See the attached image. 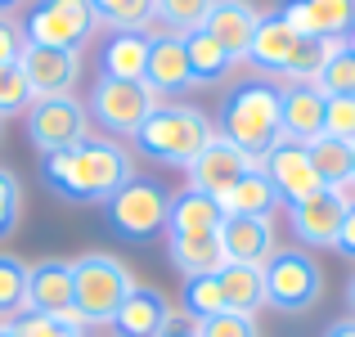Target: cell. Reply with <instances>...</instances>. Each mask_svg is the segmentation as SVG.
<instances>
[{"mask_svg": "<svg viewBox=\"0 0 355 337\" xmlns=\"http://www.w3.org/2000/svg\"><path fill=\"white\" fill-rule=\"evenodd\" d=\"M135 175V157L108 135H86L81 144L41 157V180L63 202H108Z\"/></svg>", "mask_w": 355, "mask_h": 337, "instance_id": "obj_1", "label": "cell"}, {"mask_svg": "<svg viewBox=\"0 0 355 337\" xmlns=\"http://www.w3.org/2000/svg\"><path fill=\"white\" fill-rule=\"evenodd\" d=\"M216 135L261 162L270 148L284 139V104H279V81L248 77L225 90L216 108Z\"/></svg>", "mask_w": 355, "mask_h": 337, "instance_id": "obj_2", "label": "cell"}, {"mask_svg": "<svg viewBox=\"0 0 355 337\" xmlns=\"http://www.w3.org/2000/svg\"><path fill=\"white\" fill-rule=\"evenodd\" d=\"M333 45H342V41H311V36L288 27L284 18L270 9L257 23V36H252V45H248V63L261 77L279 81V86H284V81H315Z\"/></svg>", "mask_w": 355, "mask_h": 337, "instance_id": "obj_3", "label": "cell"}, {"mask_svg": "<svg viewBox=\"0 0 355 337\" xmlns=\"http://www.w3.org/2000/svg\"><path fill=\"white\" fill-rule=\"evenodd\" d=\"M211 135H216V126H211V117L202 108L162 99V104L148 112L144 126L135 130V148L144 157H153V162H162V166L189 171V162L211 144Z\"/></svg>", "mask_w": 355, "mask_h": 337, "instance_id": "obj_4", "label": "cell"}, {"mask_svg": "<svg viewBox=\"0 0 355 337\" xmlns=\"http://www.w3.org/2000/svg\"><path fill=\"white\" fill-rule=\"evenodd\" d=\"M135 275L113 252H86L72 261V315L81 324H113L117 306L130 297Z\"/></svg>", "mask_w": 355, "mask_h": 337, "instance_id": "obj_5", "label": "cell"}, {"mask_svg": "<svg viewBox=\"0 0 355 337\" xmlns=\"http://www.w3.org/2000/svg\"><path fill=\"white\" fill-rule=\"evenodd\" d=\"M108 230L126 243H153L157 230H166L171 216V193L162 180H148V175H130L126 184L104 202Z\"/></svg>", "mask_w": 355, "mask_h": 337, "instance_id": "obj_6", "label": "cell"}, {"mask_svg": "<svg viewBox=\"0 0 355 337\" xmlns=\"http://www.w3.org/2000/svg\"><path fill=\"white\" fill-rule=\"evenodd\" d=\"M23 41L41 50H81L99 32L90 0H32L23 14Z\"/></svg>", "mask_w": 355, "mask_h": 337, "instance_id": "obj_7", "label": "cell"}, {"mask_svg": "<svg viewBox=\"0 0 355 337\" xmlns=\"http://www.w3.org/2000/svg\"><path fill=\"white\" fill-rule=\"evenodd\" d=\"M261 279H266V306L284 315L311 311L324 293V270L306 248H275V257L261 266Z\"/></svg>", "mask_w": 355, "mask_h": 337, "instance_id": "obj_8", "label": "cell"}, {"mask_svg": "<svg viewBox=\"0 0 355 337\" xmlns=\"http://www.w3.org/2000/svg\"><path fill=\"white\" fill-rule=\"evenodd\" d=\"M162 99L144 86V81H113V77H95L86 95V112H90V126L99 121L108 139H135V130L148 121Z\"/></svg>", "mask_w": 355, "mask_h": 337, "instance_id": "obj_9", "label": "cell"}, {"mask_svg": "<svg viewBox=\"0 0 355 337\" xmlns=\"http://www.w3.org/2000/svg\"><path fill=\"white\" fill-rule=\"evenodd\" d=\"M27 117V139H32L36 153H59V148H72L90 135V112L77 95H50V99H32Z\"/></svg>", "mask_w": 355, "mask_h": 337, "instance_id": "obj_10", "label": "cell"}, {"mask_svg": "<svg viewBox=\"0 0 355 337\" xmlns=\"http://www.w3.org/2000/svg\"><path fill=\"white\" fill-rule=\"evenodd\" d=\"M257 166L266 171V180L275 184V193H279V202H284V207H297V202L315 198V193L324 189L320 175H315V166H311L306 144H297V139H279V144L270 148Z\"/></svg>", "mask_w": 355, "mask_h": 337, "instance_id": "obj_11", "label": "cell"}, {"mask_svg": "<svg viewBox=\"0 0 355 337\" xmlns=\"http://www.w3.org/2000/svg\"><path fill=\"white\" fill-rule=\"evenodd\" d=\"M252 166H257V162H252L243 148H234L230 139H220V135H211V144L189 162V189L193 193H207V198L220 202L243 180V175L252 171Z\"/></svg>", "mask_w": 355, "mask_h": 337, "instance_id": "obj_12", "label": "cell"}, {"mask_svg": "<svg viewBox=\"0 0 355 337\" xmlns=\"http://www.w3.org/2000/svg\"><path fill=\"white\" fill-rule=\"evenodd\" d=\"M275 14L311 41H342L355 23V0H279Z\"/></svg>", "mask_w": 355, "mask_h": 337, "instance_id": "obj_13", "label": "cell"}, {"mask_svg": "<svg viewBox=\"0 0 355 337\" xmlns=\"http://www.w3.org/2000/svg\"><path fill=\"white\" fill-rule=\"evenodd\" d=\"M18 68H23L36 99L72 95V86L81 81V50H41V45H27Z\"/></svg>", "mask_w": 355, "mask_h": 337, "instance_id": "obj_14", "label": "cell"}, {"mask_svg": "<svg viewBox=\"0 0 355 337\" xmlns=\"http://www.w3.org/2000/svg\"><path fill=\"white\" fill-rule=\"evenodd\" d=\"M342 216H347V202H342L333 189H320L315 198L288 207V230L297 234V243H302V248H315V252H320V248H333V243H338Z\"/></svg>", "mask_w": 355, "mask_h": 337, "instance_id": "obj_15", "label": "cell"}, {"mask_svg": "<svg viewBox=\"0 0 355 337\" xmlns=\"http://www.w3.org/2000/svg\"><path fill=\"white\" fill-rule=\"evenodd\" d=\"M144 86L162 95H184L193 90L189 77V54H184V36L175 32H153L148 36V68H144Z\"/></svg>", "mask_w": 355, "mask_h": 337, "instance_id": "obj_16", "label": "cell"}, {"mask_svg": "<svg viewBox=\"0 0 355 337\" xmlns=\"http://www.w3.org/2000/svg\"><path fill=\"white\" fill-rule=\"evenodd\" d=\"M275 221L270 216H225L220 221V252L225 266H266L275 257Z\"/></svg>", "mask_w": 355, "mask_h": 337, "instance_id": "obj_17", "label": "cell"}, {"mask_svg": "<svg viewBox=\"0 0 355 337\" xmlns=\"http://www.w3.org/2000/svg\"><path fill=\"white\" fill-rule=\"evenodd\" d=\"M279 104H284V139H297V144H311V139L324 135V95L315 81H284L279 86Z\"/></svg>", "mask_w": 355, "mask_h": 337, "instance_id": "obj_18", "label": "cell"}, {"mask_svg": "<svg viewBox=\"0 0 355 337\" xmlns=\"http://www.w3.org/2000/svg\"><path fill=\"white\" fill-rule=\"evenodd\" d=\"M27 311L72 315V261L45 257L27 270Z\"/></svg>", "mask_w": 355, "mask_h": 337, "instance_id": "obj_19", "label": "cell"}, {"mask_svg": "<svg viewBox=\"0 0 355 337\" xmlns=\"http://www.w3.org/2000/svg\"><path fill=\"white\" fill-rule=\"evenodd\" d=\"M166 324H171V302H166L162 288H148V284L130 288V297L113 315L117 337H157Z\"/></svg>", "mask_w": 355, "mask_h": 337, "instance_id": "obj_20", "label": "cell"}, {"mask_svg": "<svg viewBox=\"0 0 355 337\" xmlns=\"http://www.w3.org/2000/svg\"><path fill=\"white\" fill-rule=\"evenodd\" d=\"M257 23H261V14H257L252 0H216V5L207 9V18H202V27H207L239 63L248 59V45H252V36H257Z\"/></svg>", "mask_w": 355, "mask_h": 337, "instance_id": "obj_21", "label": "cell"}, {"mask_svg": "<svg viewBox=\"0 0 355 337\" xmlns=\"http://www.w3.org/2000/svg\"><path fill=\"white\" fill-rule=\"evenodd\" d=\"M306 153H311V166L315 175H320L324 189H333L342 202H355V180H351V144L347 139H333V135H320L306 144Z\"/></svg>", "mask_w": 355, "mask_h": 337, "instance_id": "obj_22", "label": "cell"}, {"mask_svg": "<svg viewBox=\"0 0 355 337\" xmlns=\"http://www.w3.org/2000/svg\"><path fill=\"white\" fill-rule=\"evenodd\" d=\"M148 68V32H113L99 50V77L144 81Z\"/></svg>", "mask_w": 355, "mask_h": 337, "instance_id": "obj_23", "label": "cell"}, {"mask_svg": "<svg viewBox=\"0 0 355 337\" xmlns=\"http://www.w3.org/2000/svg\"><path fill=\"white\" fill-rule=\"evenodd\" d=\"M166 261H171L184 279H189V275H216V270L225 266L220 230H211V234H171V243H166Z\"/></svg>", "mask_w": 355, "mask_h": 337, "instance_id": "obj_24", "label": "cell"}, {"mask_svg": "<svg viewBox=\"0 0 355 337\" xmlns=\"http://www.w3.org/2000/svg\"><path fill=\"white\" fill-rule=\"evenodd\" d=\"M184 54H189V77H193V86H216V81H225L230 72H234V63H239L234 54H230L225 45L207 32V27L184 32Z\"/></svg>", "mask_w": 355, "mask_h": 337, "instance_id": "obj_25", "label": "cell"}, {"mask_svg": "<svg viewBox=\"0 0 355 337\" xmlns=\"http://www.w3.org/2000/svg\"><path fill=\"white\" fill-rule=\"evenodd\" d=\"M275 207H279V193H275V184L266 180L261 166H252L234 189L220 198V211H225V216H275Z\"/></svg>", "mask_w": 355, "mask_h": 337, "instance_id": "obj_26", "label": "cell"}, {"mask_svg": "<svg viewBox=\"0 0 355 337\" xmlns=\"http://www.w3.org/2000/svg\"><path fill=\"white\" fill-rule=\"evenodd\" d=\"M220 297H225V311L239 315H257L266 306V279H261V266H220Z\"/></svg>", "mask_w": 355, "mask_h": 337, "instance_id": "obj_27", "label": "cell"}, {"mask_svg": "<svg viewBox=\"0 0 355 337\" xmlns=\"http://www.w3.org/2000/svg\"><path fill=\"white\" fill-rule=\"evenodd\" d=\"M220 221H225V211H220L216 198L184 189V193H175V198H171L166 230H171V234H211V230H220Z\"/></svg>", "mask_w": 355, "mask_h": 337, "instance_id": "obj_28", "label": "cell"}, {"mask_svg": "<svg viewBox=\"0 0 355 337\" xmlns=\"http://www.w3.org/2000/svg\"><path fill=\"white\" fill-rule=\"evenodd\" d=\"M99 23H108L113 32H148L157 23L153 0H90Z\"/></svg>", "mask_w": 355, "mask_h": 337, "instance_id": "obj_29", "label": "cell"}, {"mask_svg": "<svg viewBox=\"0 0 355 337\" xmlns=\"http://www.w3.org/2000/svg\"><path fill=\"white\" fill-rule=\"evenodd\" d=\"M27 270H32L27 261L0 252V324L18 320L27 311Z\"/></svg>", "mask_w": 355, "mask_h": 337, "instance_id": "obj_30", "label": "cell"}, {"mask_svg": "<svg viewBox=\"0 0 355 337\" xmlns=\"http://www.w3.org/2000/svg\"><path fill=\"white\" fill-rule=\"evenodd\" d=\"M180 302H184V320H211V315L225 311V297H220V279L216 275H189L180 288Z\"/></svg>", "mask_w": 355, "mask_h": 337, "instance_id": "obj_31", "label": "cell"}, {"mask_svg": "<svg viewBox=\"0 0 355 337\" xmlns=\"http://www.w3.org/2000/svg\"><path fill=\"white\" fill-rule=\"evenodd\" d=\"M14 337H90V329L77 320V315H36L23 311L18 320H9Z\"/></svg>", "mask_w": 355, "mask_h": 337, "instance_id": "obj_32", "label": "cell"}, {"mask_svg": "<svg viewBox=\"0 0 355 337\" xmlns=\"http://www.w3.org/2000/svg\"><path fill=\"white\" fill-rule=\"evenodd\" d=\"M216 5V0H153V14L157 23H162V32H193V27H202V18H207V9Z\"/></svg>", "mask_w": 355, "mask_h": 337, "instance_id": "obj_33", "label": "cell"}, {"mask_svg": "<svg viewBox=\"0 0 355 337\" xmlns=\"http://www.w3.org/2000/svg\"><path fill=\"white\" fill-rule=\"evenodd\" d=\"M315 86H320L324 95H355V54L347 50V45H333L329 50V59H324Z\"/></svg>", "mask_w": 355, "mask_h": 337, "instance_id": "obj_34", "label": "cell"}, {"mask_svg": "<svg viewBox=\"0 0 355 337\" xmlns=\"http://www.w3.org/2000/svg\"><path fill=\"white\" fill-rule=\"evenodd\" d=\"M32 86H27L23 68L18 63H5L0 68V117H23L27 108H32Z\"/></svg>", "mask_w": 355, "mask_h": 337, "instance_id": "obj_35", "label": "cell"}, {"mask_svg": "<svg viewBox=\"0 0 355 337\" xmlns=\"http://www.w3.org/2000/svg\"><path fill=\"white\" fill-rule=\"evenodd\" d=\"M18 221H23V184L9 166H0V243L14 239Z\"/></svg>", "mask_w": 355, "mask_h": 337, "instance_id": "obj_36", "label": "cell"}, {"mask_svg": "<svg viewBox=\"0 0 355 337\" xmlns=\"http://www.w3.org/2000/svg\"><path fill=\"white\" fill-rule=\"evenodd\" d=\"M193 329H198V337H261L257 315H239V311H220L211 320H198Z\"/></svg>", "mask_w": 355, "mask_h": 337, "instance_id": "obj_37", "label": "cell"}, {"mask_svg": "<svg viewBox=\"0 0 355 337\" xmlns=\"http://www.w3.org/2000/svg\"><path fill=\"white\" fill-rule=\"evenodd\" d=\"M324 135L333 139H355V95H329L324 104Z\"/></svg>", "mask_w": 355, "mask_h": 337, "instance_id": "obj_38", "label": "cell"}, {"mask_svg": "<svg viewBox=\"0 0 355 337\" xmlns=\"http://www.w3.org/2000/svg\"><path fill=\"white\" fill-rule=\"evenodd\" d=\"M23 50H27L23 27H18L14 18L0 14V68H5V63H18V59H23Z\"/></svg>", "mask_w": 355, "mask_h": 337, "instance_id": "obj_39", "label": "cell"}, {"mask_svg": "<svg viewBox=\"0 0 355 337\" xmlns=\"http://www.w3.org/2000/svg\"><path fill=\"white\" fill-rule=\"evenodd\" d=\"M333 252H338L342 261H351V266H355V202L347 207V216H342V230H338V243H333Z\"/></svg>", "mask_w": 355, "mask_h": 337, "instance_id": "obj_40", "label": "cell"}, {"mask_svg": "<svg viewBox=\"0 0 355 337\" xmlns=\"http://www.w3.org/2000/svg\"><path fill=\"white\" fill-rule=\"evenodd\" d=\"M157 337H198V329H193V320H184V315H171V324Z\"/></svg>", "mask_w": 355, "mask_h": 337, "instance_id": "obj_41", "label": "cell"}, {"mask_svg": "<svg viewBox=\"0 0 355 337\" xmlns=\"http://www.w3.org/2000/svg\"><path fill=\"white\" fill-rule=\"evenodd\" d=\"M324 337H355V315H342V320H333Z\"/></svg>", "mask_w": 355, "mask_h": 337, "instance_id": "obj_42", "label": "cell"}, {"mask_svg": "<svg viewBox=\"0 0 355 337\" xmlns=\"http://www.w3.org/2000/svg\"><path fill=\"white\" fill-rule=\"evenodd\" d=\"M23 5H27V0H0V14L9 18V14H14V9H23Z\"/></svg>", "mask_w": 355, "mask_h": 337, "instance_id": "obj_43", "label": "cell"}, {"mask_svg": "<svg viewBox=\"0 0 355 337\" xmlns=\"http://www.w3.org/2000/svg\"><path fill=\"white\" fill-rule=\"evenodd\" d=\"M347 306H351V315H355V275H351V284H347Z\"/></svg>", "mask_w": 355, "mask_h": 337, "instance_id": "obj_44", "label": "cell"}, {"mask_svg": "<svg viewBox=\"0 0 355 337\" xmlns=\"http://www.w3.org/2000/svg\"><path fill=\"white\" fill-rule=\"evenodd\" d=\"M342 45H347V50L355 54V23H351V32H347V36H342Z\"/></svg>", "mask_w": 355, "mask_h": 337, "instance_id": "obj_45", "label": "cell"}, {"mask_svg": "<svg viewBox=\"0 0 355 337\" xmlns=\"http://www.w3.org/2000/svg\"><path fill=\"white\" fill-rule=\"evenodd\" d=\"M351 180H355V139H351Z\"/></svg>", "mask_w": 355, "mask_h": 337, "instance_id": "obj_46", "label": "cell"}, {"mask_svg": "<svg viewBox=\"0 0 355 337\" xmlns=\"http://www.w3.org/2000/svg\"><path fill=\"white\" fill-rule=\"evenodd\" d=\"M0 337H14V329H9V324H0Z\"/></svg>", "mask_w": 355, "mask_h": 337, "instance_id": "obj_47", "label": "cell"}, {"mask_svg": "<svg viewBox=\"0 0 355 337\" xmlns=\"http://www.w3.org/2000/svg\"><path fill=\"white\" fill-rule=\"evenodd\" d=\"M0 139H5V117H0Z\"/></svg>", "mask_w": 355, "mask_h": 337, "instance_id": "obj_48", "label": "cell"}]
</instances>
